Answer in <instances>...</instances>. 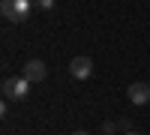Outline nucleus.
I'll use <instances>...</instances> for the list:
<instances>
[{"label": "nucleus", "instance_id": "nucleus-1", "mask_svg": "<svg viewBox=\"0 0 150 135\" xmlns=\"http://www.w3.org/2000/svg\"><path fill=\"white\" fill-rule=\"evenodd\" d=\"M30 9H33V0H3L0 3V12H3V18L6 21H27L30 18Z\"/></svg>", "mask_w": 150, "mask_h": 135}, {"label": "nucleus", "instance_id": "nucleus-2", "mask_svg": "<svg viewBox=\"0 0 150 135\" xmlns=\"http://www.w3.org/2000/svg\"><path fill=\"white\" fill-rule=\"evenodd\" d=\"M3 96L6 99H27L30 96V81L24 78V75H18V78H6L3 81Z\"/></svg>", "mask_w": 150, "mask_h": 135}, {"label": "nucleus", "instance_id": "nucleus-3", "mask_svg": "<svg viewBox=\"0 0 150 135\" xmlns=\"http://www.w3.org/2000/svg\"><path fill=\"white\" fill-rule=\"evenodd\" d=\"M69 75L72 78H78V81H84V78H90L93 75V60L90 57H72L69 60Z\"/></svg>", "mask_w": 150, "mask_h": 135}, {"label": "nucleus", "instance_id": "nucleus-4", "mask_svg": "<svg viewBox=\"0 0 150 135\" xmlns=\"http://www.w3.org/2000/svg\"><path fill=\"white\" fill-rule=\"evenodd\" d=\"M24 78H27L30 84H36V81H42L45 75H48V66L42 63V60H27L24 63V72H21Z\"/></svg>", "mask_w": 150, "mask_h": 135}, {"label": "nucleus", "instance_id": "nucleus-5", "mask_svg": "<svg viewBox=\"0 0 150 135\" xmlns=\"http://www.w3.org/2000/svg\"><path fill=\"white\" fill-rule=\"evenodd\" d=\"M129 102L132 105H147L150 102V84H144V81H135V84H129Z\"/></svg>", "mask_w": 150, "mask_h": 135}, {"label": "nucleus", "instance_id": "nucleus-6", "mask_svg": "<svg viewBox=\"0 0 150 135\" xmlns=\"http://www.w3.org/2000/svg\"><path fill=\"white\" fill-rule=\"evenodd\" d=\"M117 129H120V126H117V123H111V120H105V123H102V135H114Z\"/></svg>", "mask_w": 150, "mask_h": 135}, {"label": "nucleus", "instance_id": "nucleus-7", "mask_svg": "<svg viewBox=\"0 0 150 135\" xmlns=\"http://www.w3.org/2000/svg\"><path fill=\"white\" fill-rule=\"evenodd\" d=\"M33 6H39V9H51L54 0H33Z\"/></svg>", "mask_w": 150, "mask_h": 135}, {"label": "nucleus", "instance_id": "nucleus-8", "mask_svg": "<svg viewBox=\"0 0 150 135\" xmlns=\"http://www.w3.org/2000/svg\"><path fill=\"white\" fill-rule=\"evenodd\" d=\"M72 135H87V132H72Z\"/></svg>", "mask_w": 150, "mask_h": 135}, {"label": "nucleus", "instance_id": "nucleus-9", "mask_svg": "<svg viewBox=\"0 0 150 135\" xmlns=\"http://www.w3.org/2000/svg\"><path fill=\"white\" fill-rule=\"evenodd\" d=\"M126 135H141V132H126Z\"/></svg>", "mask_w": 150, "mask_h": 135}]
</instances>
